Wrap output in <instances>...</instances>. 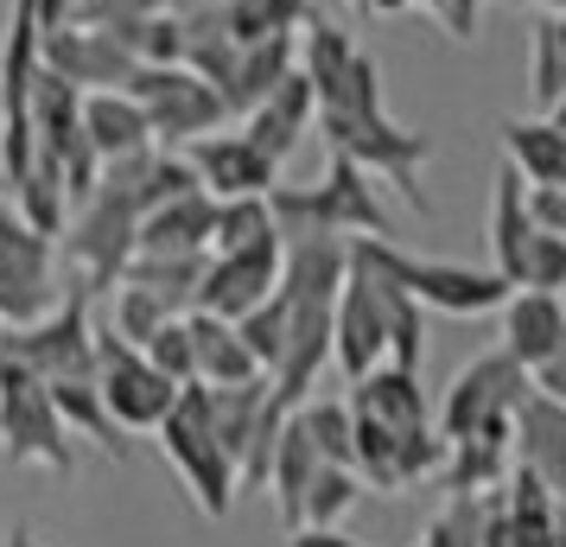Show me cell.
Instances as JSON below:
<instances>
[{"mask_svg":"<svg viewBox=\"0 0 566 547\" xmlns=\"http://www.w3.org/2000/svg\"><path fill=\"white\" fill-rule=\"evenodd\" d=\"M268 210H274L281 235H344V242L395 235V217H388L382 191H376V172H363L350 154H332L325 179L312 185H274Z\"/></svg>","mask_w":566,"mask_h":547,"instance_id":"6da1fadb","label":"cell"},{"mask_svg":"<svg viewBox=\"0 0 566 547\" xmlns=\"http://www.w3.org/2000/svg\"><path fill=\"white\" fill-rule=\"evenodd\" d=\"M350 261L376 267L382 281L408 293L420 313H452V318H484L510 299V281L496 267H464V261H433V255H408L395 235H357Z\"/></svg>","mask_w":566,"mask_h":547,"instance_id":"7a4b0ae2","label":"cell"},{"mask_svg":"<svg viewBox=\"0 0 566 547\" xmlns=\"http://www.w3.org/2000/svg\"><path fill=\"white\" fill-rule=\"evenodd\" d=\"M312 122H318V134L332 140V154H350L363 172H376V179L395 185V191L408 198V210L433 217V198L420 191V172H427V159H433V140L413 134V128H401V122L388 115V103L318 108Z\"/></svg>","mask_w":566,"mask_h":547,"instance_id":"3957f363","label":"cell"},{"mask_svg":"<svg viewBox=\"0 0 566 547\" xmlns=\"http://www.w3.org/2000/svg\"><path fill=\"white\" fill-rule=\"evenodd\" d=\"M159 433V452H166V465L179 471V484L191 491V503H198V516L223 522L235 509V465L230 452L217 445V433H210V389L205 382H185L179 401H172V414L154 427Z\"/></svg>","mask_w":566,"mask_h":547,"instance_id":"277c9868","label":"cell"},{"mask_svg":"<svg viewBox=\"0 0 566 547\" xmlns=\"http://www.w3.org/2000/svg\"><path fill=\"white\" fill-rule=\"evenodd\" d=\"M134 230H140V210L122 198V185L96 179V191L90 198H77L71 204V217H64V267H71V287L77 293H108L115 281H122V267H128L134 255Z\"/></svg>","mask_w":566,"mask_h":547,"instance_id":"5b68a950","label":"cell"},{"mask_svg":"<svg viewBox=\"0 0 566 547\" xmlns=\"http://www.w3.org/2000/svg\"><path fill=\"white\" fill-rule=\"evenodd\" d=\"M0 445L13 465H45L57 477L77 471V452H71V433L52 408V389L7 350H0Z\"/></svg>","mask_w":566,"mask_h":547,"instance_id":"8992f818","label":"cell"},{"mask_svg":"<svg viewBox=\"0 0 566 547\" xmlns=\"http://www.w3.org/2000/svg\"><path fill=\"white\" fill-rule=\"evenodd\" d=\"M0 350L20 357L39 382H71V376H96V318H90V293H64L52 313L32 325H0Z\"/></svg>","mask_w":566,"mask_h":547,"instance_id":"52a82bcc","label":"cell"},{"mask_svg":"<svg viewBox=\"0 0 566 547\" xmlns=\"http://www.w3.org/2000/svg\"><path fill=\"white\" fill-rule=\"evenodd\" d=\"M96 389H103V408L122 433H154L179 401V382L147 364L140 344L115 338L108 325H96Z\"/></svg>","mask_w":566,"mask_h":547,"instance_id":"ba28073f","label":"cell"},{"mask_svg":"<svg viewBox=\"0 0 566 547\" xmlns=\"http://www.w3.org/2000/svg\"><path fill=\"white\" fill-rule=\"evenodd\" d=\"M128 96L147 108V128H154L159 147L217 134L223 122H230V108H223V96H217V83H205L191 64H134Z\"/></svg>","mask_w":566,"mask_h":547,"instance_id":"9c48e42d","label":"cell"},{"mask_svg":"<svg viewBox=\"0 0 566 547\" xmlns=\"http://www.w3.org/2000/svg\"><path fill=\"white\" fill-rule=\"evenodd\" d=\"M528 369L515 364L510 350H484L452 376V389L439 401V440H464V433H484V427H510L515 408L528 401Z\"/></svg>","mask_w":566,"mask_h":547,"instance_id":"30bf717a","label":"cell"},{"mask_svg":"<svg viewBox=\"0 0 566 547\" xmlns=\"http://www.w3.org/2000/svg\"><path fill=\"white\" fill-rule=\"evenodd\" d=\"M57 299V242L0 198V325H32Z\"/></svg>","mask_w":566,"mask_h":547,"instance_id":"8fae6325","label":"cell"},{"mask_svg":"<svg viewBox=\"0 0 566 547\" xmlns=\"http://www.w3.org/2000/svg\"><path fill=\"white\" fill-rule=\"evenodd\" d=\"M332 364L357 382L363 369L388 364V281L350 261L332 299Z\"/></svg>","mask_w":566,"mask_h":547,"instance_id":"7c38bea8","label":"cell"},{"mask_svg":"<svg viewBox=\"0 0 566 547\" xmlns=\"http://www.w3.org/2000/svg\"><path fill=\"white\" fill-rule=\"evenodd\" d=\"M281 255H286V235H261V242H249V249H223V255H210L191 313L242 318L249 306H261L268 293L281 287Z\"/></svg>","mask_w":566,"mask_h":547,"instance_id":"4fadbf2b","label":"cell"},{"mask_svg":"<svg viewBox=\"0 0 566 547\" xmlns=\"http://www.w3.org/2000/svg\"><path fill=\"white\" fill-rule=\"evenodd\" d=\"M39 64L52 77L77 83V90H128V77H134V52L115 32H96V27L39 32Z\"/></svg>","mask_w":566,"mask_h":547,"instance_id":"5bb4252c","label":"cell"},{"mask_svg":"<svg viewBox=\"0 0 566 547\" xmlns=\"http://www.w3.org/2000/svg\"><path fill=\"white\" fill-rule=\"evenodd\" d=\"M185 159L210 198H268L281 185V159H268L249 134H198Z\"/></svg>","mask_w":566,"mask_h":547,"instance_id":"9a60e30c","label":"cell"},{"mask_svg":"<svg viewBox=\"0 0 566 547\" xmlns=\"http://www.w3.org/2000/svg\"><path fill=\"white\" fill-rule=\"evenodd\" d=\"M510 440H515V465L535 471L547 484V496L566 509V408L528 389V401L510 420Z\"/></svg>","mask_w":566,"mask_h":547,"instance_id":"2e32d148","label":"cell"},{"mask_svg":"<svg viewBox=\"0 0 566 547\" xmlns=\"http://www.w3.org/2000/svg\"><path fill=\"white\" fill-rule=\"evenodd\" d=\"M312 115H318V96H312V83L300 77V64H293V71H286V77L274 83L249 115H242V134H249L268 159H281L286 166V154L312 134Z\"/></svg>","mask_w":566,"mask_h":547,"instance_id":"e0dca14e","label":"cell"},{"mask_svg":"<svg viewBox=\"0 0 566 547\" xmlns=\"http://www.w3.org/2000/svg\"><path fill=\"white\" fill-rule=\"evenodd\" d=\"M496 318H503V344H496V350H510L522 369H541L547 357H554V344H560L566 299H560V293L510 287V299L496 306Z\"/></svg>","mask_w":566,"mask_h":547,"instance_id":"ac0fdd59","label":"cell"},{"mask_svg":"<svg viewBox=\"0 0 566 547\" xmlns=\"http://www.w3.org/2000/svg\"><path fill=\"white\" fill-rule=\"evenodd\" d=\"M510 471H515V440H510V427H484V433L446 440L439 491H446V496H484V491H496Z\"/></svg>","mask_w":566,"mask_h":547,"instance_id":"d6986e66","label":"cell"},{"mask_svg":"<svg viewBox=\"0 0 566 547\" xmlns=\"http://www.w3.org/2000/svg\"><path fill=\"white\" fill-rule=\"evenodd\" d=\"M185 332H191V382H205V389H235V382H255L261 376V364L249 357V344L235 332V318L185 313Z\"/></svg>","mask_w":566,"mask_h":547,"instance_id":"ffe728a7","label":"cell"},{"mask_svg":"<svg viewBox=\"0 0 566 547\" xmlns=\"http://www.w3.org/2000/svg\"><path fill=\"white\" fill-rule=\"evenodd\" d=\"M344 401H350L357 414L395 427V433H408V427H427V420H433V408H427V389H420V369H401V364L363 369Z\"/></svg>","mask_w":566,"mask_h":547,"instance_id":"44dd1931","label":"cell"},{"mask_svg":"<svg viewBox=\"0 0 566 547\" xmlns=\"http://www.w3.org/2000/svg\"><path fill=\"white\" fill-rule=\"evenodd\" d=\"M83 134H90L103 166L140 154V147H159L154 128H147V108L134 103L128 90H83Z\"/></svg>","mask_w":566,"mask_h":547,"instance_id":"7402d4cb","label":"cell"},{"mask_svg":"<svg viewBox=\"0 0 566 547\" xmlns=\"http://www.w3.org/2000/svg\"><path fill=\"white\" fill-rule=\"evenodd\" d=\"M503 159H510L515 172H522V185H541V191H566V128L560 122H522V115H510L503 122Z\"/></svg>","mask_w":566,"mask_h":547,"instance_id":"603a6c76","label":"cell"},{"mask_svg":"<svg viewBox=\"0 0 566 547\" xmlns=\"http://www.w3.org/2000/svg\"><path fill=\"white\" fill-rule=\"evenodd\" d=\"M210 210H217L210 191L166 198V204H154L147 217H140L134 249H147V255H185V249H205V242H210Z\"/></svg>","mask_w":566,"mask_h":547,"instance_id":"cb8c5ba5","label":"cell"},{"mask_svg":"<svg viewBox=\"0 0 566 547\" xmlns=\"http://www.w3.org/2000/svg\"><path fill=\"white\" fill-rule=\"evenodd\" d=\"M52 389V408H57V420H64V433L71 440H90L103 459H128V433L108 420V408H103V389H96V376H71V382H45Z\"/></svg>","mask_w":566,"mask_h":547,"instance_id":"d4e9b609","label":"cell"},{"mask_svg":"<svg viewBox=\"0 0 566 547\" xmlns=\"http://www.w3.org/2000/svg\"><path fill=\"white\" fill-rule=\"evenodd\" d=\"M205 261H210V249H185V255H147V249H134L122 281L147 287L166 313H191L198 306V281H205Z\"/></svg>","mask_w":566,"mask_h":547,"instance_id":"484cf974","label":"cell"},{"mask_svg":"<svg viewBox=\"0 0 566 547\" xmlns=\"http://www.w3.org/2000/svg\"><path fill=\"white\" fill-rule=\"evenodd\" d=\"M312 471H318V452H312L300 414H286L281 440H274V459H268V477H261V491L274 496V509H281L286 528H300V503H306Z\"/></svg>","mask_w":566,"mask_h":547,"instance_id":"4316f807","label":"cell"},{"mask_svg":"<svg viewBox=\"0 0 566 547\" xmlns=\"http://www.w3.org/2000/svg\"><path fill=\"white\" fill-rule=\"evenodd\" d=\"M535 210H528V185L515 172L510 159L496 166V191H490V267L496 274H510V261L522 255V242L535 235Z\"/></svg>","mask_w":566,"mask_h":547,"instance_id":"83f0119b","label":"cell"},{"mask_svg":"<svg viewBox=\"0 0 566 547\" xmlns=\"http://www.w3.org/2000/svg\"><path fill=\"white\" fill-rule=\"evenodd\" d=\"M293 71V39H261V45H242L235 52V71H230V83L217 90L223 96V108L230 115H249V108L274 90V83Z\"/></svg>","mask_w":566,"mask_h":547,"instance_id":"f1b7e54d","label":"cell"},{"mask_svg":"<svg viewBox=\"0 0 566 547\" xmlns=\"http://www.w3.org/2000/svg\"><path fill=\"white\" fill-rule=\"evenodd\" d=\"M223 20H230L235 45H261V39H300L312 13V0H223Z\"/></svg>","mask_w":566,"mask_h":547,"instance_id":"f546056e","label":"cell"},{"mask_svg":"<svg viewBox=\"0 0 566 547\" xmlns=\"http://www.w3.org/2000/svg\"><path fill=\"white\" fill-rule=\"evenodd\" d=\"M363 477L350 465H325L318 459V471H312L306 484V503H300V528H344V516L363 503Z\"/></svg>","mask_w":566,"mask_h":547,"instance_id":"4dcf8cb0","label":"cell"},{"mask_svg":"<svg viewBox=\"0 0 566 547\" xmlns=\"http://www.w3.org/2000/svg\"><path fill=\"white\" fill-rule=\"evenodd\" d=\"M261 235H281L274 230V210H268V198H217V210H210V255H223V249H249V242H261Z\"/></svg>","mask_w":566,"mask_h":547,"instance_id":"1f68e13d","label":"cell"},{"mask_svg":"<svg viewBox=\"0 0 566 547\" xmlns=\"http://www.w3.org/2000/svg\"><path fill=\"white\" fill-rule=\"evenodd\" d=\"M503 281H510V287H528V293H566V235L535 230L522 242V255L510 261Z\"/></svg>","mask_w":566,"mask_h":547,"instance_id":"d6a6232c","label":"cell"},{"mask_svg":"<svg viewBox=\"0 0 566 547\" xmlns=\"http://www.w3.org/2000/svg\"><path fill=\"white\" fill-rule=\"evenodd\" d=\"M300 427H306V440H312V452L325 459V465H350V401H318V395H306L300 408Z\"/></svg>","mask_w":566,"mask_h":547,"instance_id":"836d02e7","label":"cell"},{"mask_svg":"<svg viewBox=\"0 0 566 547\" xmlns=\"http://www.w3.org/2000/svg\"><path fill=\"white\" fill-rule=\"evenodd\" d=\"M166 306H159L154 293L147 287H134V281H115V287H108V332H115V338H128V344H147L159 332V325H166Z\"/></svg>","mask_w":566,"mask_h":547,"instance_id":"e575fe53","label":"cell"},{"mask_svg":"<svg viewBox=\"0 0 566 547\" xmlns=\"http://www.w3.org/2000/svg\"><path fill=\"white\" fill-rule=\"evenodd\" d=\"M420 357H427V313L388 281V364L420 369Z\"/></svg>","mask_w":566,"mask_h":547,"instance_id":"d590c367","label":"cell"},{"mask_svg":"<svg viewBox=\"0 0 566 547\" xmlns=\"http://www.w3.org/2000/svg\"><path fill=\"white\" fill-rule=\"evenodd\" d=\"M235 332H242L249 357H255L261 376H268V369H274V357H281V338H286V299H281V287L268 293L261 306H249V313L235 318Z\"/></svg>","mask_w":566,"mask_h":547,"instance_id":"8d00e7d4","label":"cell"},{"mask_svg":"<svg viewBox=\"0 0 566 547\" xmlns=\"http://www.w3.org/2000/svg\"><path fill=\"white\" fill-rule=\"evenodd\" d=\"M439 465H446V440H439L433 420L395 433V484H401V491H413L420 477H439Z\"/></svg>","mask_w":566,"mask_h":547,"instance_id":"74e56055","label":"cell"},{"mask_svg":"<svg viewBox=\"0 0 566 547\" xmlns=\"http://www.w3.org/2000/svg\"><path fill=\"white\" fill-rule=\"evenodd\" d=\"M140 350H147V364L154 369H166V376H172V382H191V332H185V313H172L166 318V325H159L154 338L140 344Z\"/></svg>","mask_w":566,"mask_h":547,"instance_id":"f35d334b","label":"cell"},{"mask_svg":"<svg viewBox=\"0 0 566 547\" xmlns=\"http://www.w3.org/2000/svg\"><path fill=\"white\" fill-rule=\"evenodd\" d=\"M433 13L452 45H478V27H484V0H420Z\"/></svg>","mask_w":566,"mask_h":547,"instance_id":"ab89813d","label":"cell"},{"mask_svg":"<svg viewBox=\"0 0 566 547\" xmlns=\"http://www.w3.org/2000/svg\"><path fill=\"white\" fill-rule=\"evenodd\" d=\"M528 210H535L541 230L566 235V191H541V185H528Z\"/></svg>","mask_w":566,"mask_h":547,"instance_id":"60d3db41","label":"cell"},{"mask_svg":"<svg viewBox=\"0 0 566 547\" xmlns=\"http://www.w3.org/2000/svg\"><path fill=\"white\" fill-rule=\"evenodd\" d=\"M281 547H369L357 535H344V528H286Z\"/></svg>","mask_w":566,"mask_h":547,"instance_id":"b9f144b4","label":"cell"},{"mask_svg":"<svg viewBox=\"0 0 566 547\" xmlns=\"http://www.w3.org/2000/svg\"><path fill=\"white\" fill-rule=\"evenodd\" d=\"M528 382H535V395H547V401H560V408H566V364L528 369Z\"/></svg>","mask_w":566,"mask_h":547,"instance_id":"7bdbcfd3","label":"cell"},{"mask_svg":"<svg viewBox=\"0 0 566 547\" xmlns=\"http://www.w3.org/2000/svg\"><path fill=\"white\" fill-rule=\"evenodd\" d=\"M350 7H363V13H408L413 0H350Z\"/></svg>","mask_w":566,"mask_h":547,"instance_id":"ee69618b","label":"cell"},{"mask_svg":"<svg viewBox=\"0 0 566 547\" xmlns=\"http://www.w3.org/2000/svg\"><path fill=\"white\" fill-rule=\"evenodd\" d=\"M7 547H45V541H39V535H32L27 522H20V528H7Z\"/></svg>","mask_w":566,"mask_h":547,"instance_id":"f6af8a7d","label":"cell"},{"mask_svg":"<svg viewBox=\"0 0 566 547\" xmlns=\"http://www.w3.org/2000/svg\"><path fill=\"white\" fill-rule=\"evenodd\" d=\"M154 7H166V13H191V7H205V0H154Z\"/></svg>","mask_w":566,"mask_h":547,"instance_id":"bcb514c9","label":"cell"},{"mask_svg":"<svg viewBox=\"0 0 566 547\" xmlns=\"http://www.w3.org/2000/svg\"><path fill=\"white\" fill-rule=\"evenodd\" d=\"M547 547H566V509H560V522H554V541Z\"/></svg>","mask_w":566,"mask_h":547,"instance_id":"7dc6e473","label":"cell"},{"mask_svg":"<svg viewBox=\"0 0 566 547\" xmlns=\"http://www.w3.org/2000/svg\"><path fill=\"white\" fill-rule=\"evenodd\" d=\"M413 547H446V541H439L433 528H427V535H413Z\"/></svg>","mask_w":566,"mask_h":547,"instance_id":"c3c4849f","label":"cell"},{"mask_svg":"<svg viewBox=\"0 0 566 547\" xmlns=\"http://www.w3.org/2000/svg\"><path fill=\"white\" fill-rule=\"evenodd\" d=\"M541 13H566V0H535Z\"/></svg>","mask_w":566,"mask_h":547,"instance_id":"681fc988","label":"cell"},{"mask_svg":"<svg viewBox=\"0 0 566 547\" xmlns=\"http://www.w3.org/2000/svg\"><path fill=\"white\" fill-rule=\"evenodd\" d=\"M496 7H515V13H522V7H535V0H496Z\"/></svg>","mask_w":566,"mask_h":547,"instance_id":"f907efd6","label":"cell"},{"mask_svg":"<svg viewBox=\"0 0 566 547\" xmlns=\"http://www.w3.org/2000/svg\"><path fill=\"white\" fill-rule=\"evenodd\" d=\"M0 122H7V108H0Z\"/></svg>","mask_w":566,"mask_h":547,"instance_id":"816d5d0a","label":"cell"},{"mask_svg":"<svg viewBox=\"0 0 566 547\" xmlns=\"http://www.w3.org/2000/svg\"><path fill=\"white\" fill-rule=\"evenodd\" d=\"M413 7H420V0H413Z\"/></svg>","mask_w":566,"mask_h":547,"instance_id":"f5cc1de1","label":"cell"}]
</instances>
